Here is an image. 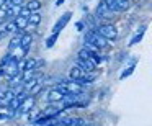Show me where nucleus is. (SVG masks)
I'll return each instance as SVG.
<instances>
[{"instance_id": "obj_15", "label": "nucleus", "mask_w": 152, "mask_h": 126, "mask_svg": "<svg viewBox=\"0 0 152 126\" xmlns=\"http://www.w3.org/2000/svg\"><path fill=\"white\" fill-rule=\"evenodd\" d=\"M28 90H30V95L36 97L38 93H39L41 90H43V84H41V82H36V84H34L33 87H30V89H28Z\"/></svg>"}, {"instance_id": "obj_21", "label": "nucleus", "mask_w": 152, "mask_h": 126, "mask_svg": "<svg viewBox=\"0 0 152 126\" xmlns=\"http://www.w3.org/2000/svg\"><path fill=\"white\" fill-rule=\"evenodd\" d=\"M7 36H8V33H7V31H4V30L0 31V41H2V40H5Z\"/></svg>"}, {"instance_id": "obj_5", "label": "nucleus", "mask_w": 152, "mask_h": 126, "mask_svg": "<svg viewBox=\"0 0 152 126\" xmlns=\"http://www.w3.org/2000/svg\"><path fill=\"white\" fill-rule=\"evenodd\" d=\"M70 17H72V13H70V12H67V13H64V15H62V18H61V20L57 21L56 25H54V28H53V33H61V30H62V28L66 26L67 23H69Z\"/></svg>"}, {"instance_id": "obj_3", "label": "nucleus", "mask_w": 152, "mask_h": 126, "mask_svg": "<svg viewBox=\"0 0 152 126\" xmlns=\"http://www.w3.org/2000/svg\"><path fill=\"white\" fill-rule=\"evenodd\" d=\"M77 66H79L83 72H93V70L96 69V64L93 62L90 57L82 56V54H79V57H77Z\"/></svg>"}, {"instance_id": "obj_22", "label": "nucleus", "mask_w": 152, "mask_h": 126, "mask_svg": "<svg viewBox=\"0 0 152 126\" xmlns=\"http://www.w3.org/2000/svg\"><path fill=\"white\" fill-rule=\"evenodd\" d=\"M7 118H10L7 113H0V119H7Z\"/></svg>"}, {"instance_id": "obj_24", "label": "nucleus", "mask_w": 152, "mask_h": 126, "mask_svg": "<svg viewBox=\"0 0 152 126\" xmlns=\"http://www.w3.org/2000/svg\"><path fill=\"white\" fill-rule=\"evenodd\" d=\"M77 28H79V30H82V28H83V23H82V21H79V23H77Z\"/></svg>"}, {"instance_id": "obj_13", "label": "nucleus", "mask_w": 152, "mask_h": 126, "mask_svg": "<svg viewBox=\"0 0 152 126\" xmlns=\"http://www.w3.org/2000/svg\"><path fill=\"white\" fill-rule=\"evenodd\" d=\"M131 7V0H116V10L118 12H126Z\"/></svg>"}, {"instance_id": "obj_6", "label": "nucleus", "mask_w": 152, "mask_h": 126, "mask_svg": "<svg viewBox=\"0 0 152 126\" xmlns=\"http://www.w3.org/2000/svg\"><path fill=\"white\" fill-rule=\"evenodd\" d=\"M31 43H33V36H31L30 33H23V34H21V38H20V48L25 51V53H28Z\"/></svg>"}, {"instance_id": "obj_28", "label": "nucleus", "mask_w": 152, "mask_h": 126, "mask_svg": "<svg viewBox=\"0 0 152 126\" xmlns=\"http://www.w3.org/2000/svg\"><path fill=\"white\" fill-rule=\"evenodd\" d=\"M2 74H4V72H2V69H0V75H2Z\"/></svg>"}, {"instance_id": "obj_19", "label": "nucleus", "mask_w": 152, "mask_h": 126, "mask_svg": "<svg viewBox=\"0 0 152 126\" xmlns=\"http://www.w3.org/2000/svg\"><path fill=\"white\" fill-rule=\"evenodd\" d=\"M30 13H31V12L28 10L26 7H23V8H20V12L17 13V17H25V18H28V17H30Z\"/></svg>"}, {"instance_id": "obj_7", "label": "nucleus", "mask_w": 152, "mask_h": 126, "mask_svg": "<svg viewBox=\"0 0 152 126\" xmlns=\"http://www.w3.org/2000/svg\"><path fill=\"white\" fill-rule=\"evenodd\" d=\"M62 97H64V93L61 92L59 89H54V90H51L49 93H48V102H51V103H56V102H61L62 100Z\"/></svg>"}, {"instance_id": "obj_8", "label": "nucleus", "mask_w": 152, "mask_h": 126, "mask_svg": "<svg viewBox=\"0 0 152 126\" xmlns=\"http://www.w3.org/2000/svg\"><path fill=\"white\" fill-rule=\"evenodd\" d=\"M108 15H110V8L106 7L105 0H102L98 8H96V18H108Z\"/></svg>"}, {"instance_id": "obj_23", "label": "nucleus", "mask_w": 152, "mask_h": 126, "mask_svg": "<svg viewBox=\"0 0 152 126\" xmlns=\"http://www.w3.org/2000/svg\"><path fill=\"white\" fill-rule=\"evenodd\" d=\"M48 126H62V125H61V123H49V125H48Z\"/></svg>"}, {"instance_id": "obj_20", "label": "nucleus", "mask_w": 152, "mask_h": 126, "mask_svg": "<svg viewBox=\"0 0 152 126\" xmlns=\"http://www.w3.org/2000/svg\"><path fill=\"white\" fill-rule=\"evenodd\" d=\"M132 70H134V67H129L128 70H124V72L121 74V79H124V77H128V75H131L132 74Z\"/></svg>"}, {"instance_id": "obj_10", "label": "nucleus", "mask_w": 152, "mask_h": 126, "mask_svg": "<svg viewBox=\"0 0 152 126\" xmlns=\"http://www.w3.org/2000/svg\"><path fill=\"white\" fill-rule=\"evenodd\" d=\"M41 23V13L39 12H31L30 17H28V25L31 26H38Z\"/></svg>"}, {"instance_id": "obj_14", "label": "nucleus", "mask_w": 152, "mask_h": 126, "mask_svg": "<svg viewBox=\"0 0 152 126\" xmlns=\"http://www.w3.org/2000/svg\"><path fill=\"white\" fill-rule=\"evenodd\" d=\"M15 25H17V30H25L28 26V18L25 17H15Z\"/></svg>"}, {"instance_id": "obj_27", "label": "nucleus", "mask_w": 152, "mask_h": 126, "mask_svg": "<svg viewBox=\"0 0 152 126\" xmlns=\"http://www.w3.org/2000/svg\"><path fill=\"white\" fill-rule=\"evenodd\" d=\"M132 2H134V4H139V2H142V0H132Z\"/></svg>"}, {"instance_id": "obj_2", "label": "nucleus", "mask_w": 152, "mask_h": 126, "mask_svg": "<svg viewBox=\"0 0 152 126\" xmlns=\"http://www.w3.org/2000/svg\"><path fill=\"white\" fill-rule=\"evenodd\" d=\"M96 31H98V34H102L105 40H116V36H118V31H116V28L113 26V25H100L98 28H95Z\"/></svg>"}, {"instance_id": "obj_11", "label": "nucleus", "mask_w": 152, "mask_h": 126, "mask_svg": "<svg viewBox=\"0 0 152 126\" xmlns=\"http://www.w3.org/2000/svg\"><path fill=\"white\" fill-rule=\"evenodd\" d=\"M38 66L36 59H26L25 62H21V70H34Z\"/></svg>"}, {"instance_id": "obj_25", "label": "nucleus", "mask_w": 152, "mask_h": 126, "mask_svg": "<svg viewBox=\"0 0 152 126\" xmlns=\"http://www.w3.org/2000/svg\"><path fill=\"white\" fill-rule=\"evenodd\" d=\"M64 4V0H57V2H56V5H62Z\"/></svg>"}, {"instance_id": "obj_1", "label": "nucleus", "mask_w": 152, "mask_h": 126, "mask_svg": "<svg viewBox=\"0 0 152 126\" xmlns=\"http://www.w3.org/2000/svg\"><path fill=\"white\" fill-rule=\"evenodd\" d=\"M57 89H59L64 95H67V93H77V95H82V93H83V85H82V84H79L77 80H72V79L66 80V82H62V84H59Z\"/></svg>"}, {"instance_id": "obj_4", "label": "nucleus", "mask_w": 152, "mask_h": 126, "mask_svg": "<svg viewBox=\"0 0 152 126\" xmlns=\"http://www.w3.org/2000/svg\"><path fill=\"white\" fill-rule=\"evenodd\" d=\"M34 103H36V97L26 95V97H25V98L20 102V106H18L17 111H18V113H28V111H31V110L34 108Z\"/></svg>"}, {"instance_id": "obj_9", "label": "nucleus", "mask_w": 152, "mask_h": 126, "mask_svg": "<svg viewBox=\"0 0 152 126\" xmlns=\"http://www.w3.org/2000/svg\"><path fill=\"white\" fill-rule=\"evenodd\" d=\"M83 74H85V72H83V70H82V69H80V67L75 64V66H72V69H70L69 77H70L72 80H80V79L83 77Z\"/></svg>"}, {"instance_id": "obj_12", "label": "nucleus", "mask_w": 152, "mask_h": 126, "mask_svg": "<svg viewBox=\"0 0 152 126\" xmlns=\"http://www.w3.org/2000/svg\"><path fill=\"white\" fill-rule=\"evenodd\" d=\"M41 5H43V4H41L39 0H30L28 4H25V7H26L30 12H39Z\"/></svg>"}, {"instance_id": "obj_26", "label": "nucleus", "mask_w": 152, "mask_h": 126, "mask_svg": "<svg viewBox=\"0 0 152 126\" xmlns=\"http://www.w3.org/2000/svg\"><path fill=\"white\" fill-rule=\"evenodd\" d=\"M4 2H5V0H0V8L4 7Z\"/></svg>"}, {"instance_id": "obj_16", "label": "nucleus", "mask_w": 152, "mask_h": 126, "mask_svg": "<svg viewBox=\"0 0 152 126\" xmlns=\"http://www.w3.org/2000/svg\"><path fill=\"white\" fill-rule=\"evenodd\" d=\"M57 36H59V33H53V34H51V36L46 40V48H53L54 43L57 41Z\"/></svg>"}, {"instance_id": "obj_17", "label": "nucleus", "mask_w": 152, "mask_h": 126, "mask_svg": "<svg viewBox=\"0 0 152 126\" xmlns=\"http://www.w3.org/2000/svg\"><path fill=\"white\" fill-rule=\"evenodd\" d=\"M4 31H7L8 34H10V33H15V31H17V25H15V21H10L8 25H5Z\"/></svg>"}, {"instance_id": "obj_18", "label": "nucleus", "mask_w": 152, "mask_h": 126, "mask_svg": "<svg viewBox=\"0 0 152 126\" xmlns=\"http://www.w3.org/2000/svg\"><path fill=\"white\" fill-rule=\"evenodd\" d=\"M142 36H144V28L141 30V33H139V34H136V36L132 38V40H131V43H129V44H131V46H134V44H137L139 41L142 40Z\"/></svg>"}]
</instances>
